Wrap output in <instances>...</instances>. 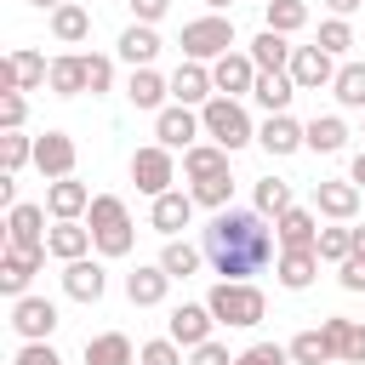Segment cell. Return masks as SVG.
Returning <instances> with one entry per match:
<instances>
[{
    "instance_id": "cell-8",
    "label": "cell",
    "mask_w": 365,
    "mask_h": 365,
    "mask_svg": "<svg viewBox=\"0 0 365 365\" xmlns=\"http://www.w3.org/2000/svg\"><path fill=\"white\" fill-rule=\"evenodd\" d=\"M57 325H63V319H57V302H51V297H17V302H11V331H17L23 342H46Z\"/></svg>"
},
{
    "instance_id": "cell-7",
    "label": "cell",
    "mask_w": 365,
    "mask_h": 365,
    "mask_svg": "<svg viewBox=\"0 0 365 365\" xmlns=\"http://www.w3.org/2000/svg\"><path fill=\"white\" fill-rule=\"evenodd\" d=\"M359 182H348V177H319L314 182V211L319 217H331V222H354L359 217Z\"/></svg>"
},
{
    "instance_id": "cell-20",
    "label": "cell",
    "mask_w": 365,
    "mask_h": 365,
    "mask_svg": "<svg viewBox=\"0 0 365 365\" xmlns=\"http://www.w3.org/2000/svg\"><path fill=\"white\" fill-rule=\"evenodd\" d=\"M63 291H68L74 302H103V291H108V268L91 262V257L63 262Z\"/></svg>"
},
{
    "instance_id": "cell-31",
    "label": "cell",
    "mask_w": 365,
    "mask_h": 365,
    "mask_svg": "<svg viewBox=\"0 0 365 365\" xmlns=\"http://www.w3.org/2000/svg\"><path fill=\"white\" fill-rule=\"evenodd\" d=\"M302 131H308V148H314V154H342V148H348V125H342V114H314Z\"/></svg>"
},
{
    "instance_id": "cell-27",
    "label": "cell",
    "mask_w": 365,
    "mask_h": 365,
    "mask_svg": "<svg viewBox=\"0 0 365 365\" xmlns=\"http://www.w3.org/2000/svg\"><path fill=\"white\" fill-rule=\"evenodd\" d=\"M291 51H297V46H285V34H274V29H262V34L251 40L257 74H285V68H291Z\"/></svg>"
},
{
    "instance_id": "cell-13",
    "label": "cell",
    "mask_w": 365,
    "mask_h": 365,
    "mask_svg": "<svg viewBox=\"0 0 365 365\" xmlns=\"http://www.w3.org/2000/svg\"><path fill=\"white\" fill-rule=\"evenodd\" d=\"M46 205H11L6 211V245L11 251H46Z\"/></svg>"
},
{
    "instance_id": "cell-19",
    "label": "cell",
    "mask_w": 365,
    "mask_h": 365,
    "mask_svg": "<svg viewBox=\"0 0 365 365\" xmlns=\"http://www.w3.org/2000/svg\"><path fill=\"white\" fill-rule=\"evenodd\" d=\"M40 262H46V251H0V291L17 302V297H29V279L40 274Z\"/></svg>"
},
{
    "instance_id": "cell-16",
    "label": "cell",
    "mask_w": 365,
    "mask_h": 365,
    "mask_svg": "<svg viewBox=\"0 0 365 365\" xmlns=\"http://www.w3.org/2000/svg\"><path fill=\"white\" fill-rule=\"evenodd\" d=\"M217 97V86H211V63H177V74H171V103H182V108H205Z\"/></svg>"
},
{
    "instance_id": "cell-52",
    "label": "cell",
    "mask_w": 365,
    "mask_h": 365,
    "mask_svg": "<svg viewBox=\"0 0 365 365\" xmlns=\"http://www.w3.org/2000/svg\"><path fill=\"white\" fill-rule=\"evenodd\" d=\"M125 6H131V17H137V23H148V29L171 11V0H125Z\"/></svg>"
},
{
    "instance_id": "cell-38",
    "label": "cell",
    "mask_w": 365,
    "mask_h": 365,
    "mask_svg": "<svg viewBox=\"0 0 365 365\" xmlns=\"http://www.w3.org/2000/svg\"><path fill=\"white\" fill-rule=\"evenodd\" d=\"M291 205H297V200H291V182H285V177H262V182H257V205H251V211H262V217H285Z\"/></svg>"
},
{
    "instance_id": "cell-3",
    "label": "cell",
    "mask_w": 365,
    "mask_h": 365,
    "mask_svg": "<svg viewBox=\"0 0 365 365\" xmlns=\"http://www.w3.org/2000/svg\"><path fill=\"white\" fill-rule=\"evenodd\" d=\"M86 228H91V240H97V257H125V251L137 245V228H131L120 194H97L91 211H86Z\"/></svg>"
},
{
    "instance_id": "cell-54",
    "label": "cell",
    "mask_w": 365,
    "mask_h": 365,
    "mask_svg": "<svg viewBox=\"0 0 365 365\" xmlns=\"http://www.w3.org/2000/svg\"><path fill=\"white\" fill-rule=\"evenodd\" d=\"M325 6H331V17H354L365 0H325Z\"/></svg>"
},
{
    "instance_id": "cell-9",
    "label": "cell",
    "mask_w": 365,
    "mask_h": 365,
    "mask_svg": "<svg viewBox=\"0 0 365 365\" xmlns=\"http://www.w3.org/2000/svg\"><path fill=\"white\" fill-rule=\"evenodd\" d=\"M46 80H51V63H46L40 51H29V46L6 51V63H0V91H34V86H46Z\"/></svg>"
},
{
    "instance_id": "cell-55",
    "label": "cell",
    "mask_w": 365,
    "mask_h": 365,
    "mask_svg": "<svg viewBox=\"0 0 365 365\" xmlns=\"http://www.w3.org/2000/svg\"><path fill=\"white\" fill-rule=\"evenodd\" d=\"M348 182H359V188H365V148L354 154V165H348Z\"/></svg>"
},
{
    "instance_id": "cell-49",
    "label": "cell",
    "mask_w": 365,
    "mask_h": 365,
    "mask_svg": "<svg viewBox=\"0 0 365 365\" xmlns=\"http://www.w3.org/2000/svg\"><path fill=\"white\" fill-rule=\"evenodd\" d=\"M11 365H63V354H57V348H51V342H23V348H17V359H11Z\"/></svg>"
},
{
    "instance_id": "cell-22",
    "label": "cell",
    "mask_w": 365,
    "mask_h": 365,
    "mask_svg": "<svg viewBox=\"0 0 365 365\" xmlns=\"http://www.w3.org/2000/svg\"><path fill=\"white\" fill-rule=\"evenodd\" d=\"M257 143L274 154V160H285V154H297V148H308V131L291 120V114H268L262 125H257Z\"/></svg>"
},
{
    "instance_id": "cell-30",
    "label": "cell",
    "mask_w": 365,
    "mask_h": 365,
    "mask_svg": "<svg viewBox=\"0 0 365 365\" xmlns=\"http://www.w3.org/2000/svg\"><path fill=\"white\" fill-rule=\"evenodd\" d=\"M120 57H125L131 68H154V57H160V34H154L148 23H131V29L120 34Z\"/></svg>"
},
{
    "instance_id": "cell-12",
    "label": "cell",
    "mask_w": 365,
    "mask_h": 365,
    "mask_svg": "<svg viewBox=\"0 0 365 365\" xmlns=\"http://www.w3.org/2000/svg\"><path fill=\"white\" fill-rule=\"evenodd\" d=\"M211 325H217V319H211V308H205V302H177V308H171V319H165V336H171L177 348H188V354H194L200 342H211Z\"/></svg>"
},
{
    "instance_id": "cell-48",
    "label": "cell",
    "mask_w": 365,
    "mask_h": 365,
    "mask_svg": "<svg viewBox=\"0 0 365 365\" xmlns=\"http://www.w3.org/2000/svg\"><path fill=\"white\" fill-rule=\"evenodd\" d=\"M348 331H354V319H342V314H331V319L319 325V336H325L331 359H342V354H348Z\"/></svg>"
},
{
    "instance_id": "cell-18",
    "label": "cell",
    "mask_w": 365,
    "mask_h": 365,
    "mask_svg": "<svg viewBox=\"0 0 365 365\" xmlns=\"http://www.w3.org/2000/svg\"><path fill=\"white\" fill-rule=\"evenodd\" d=\"M148 222H154V234H165V240H177L188 222H194V194H182V188H171V194H160L154 205H148Z\"/></svg>"
},
{
    "instance_id": "cell-11",
    "label": "cell",
    "mask_w": 365,
    "mask_h": 365,
    "mask_svg": "<svg viewBox=\"0 0 365 365\" xmlns=\"http://www.w3.org/2000/svg\"><path fill=\"white\" fill-rule=\"evenodd\" d=\"M154 137H160L165 148H182V154H188V148L205 137V125H200V114H194V108H182V103H165V108L154 114Z\"/></svg>"
},
{
    "instance_id": "cell-37",
    "label": "cell",
    "mask_w": 365,
    "mask_h": 365,
    "mask_svg": "<svg viewBox=\"0 0 365 365\" xmlns=\"http://www.w3.org/2000/svg\"><path fill=\"white\" fill-rule=\"evenodd\" d=\"M331 97H336L342 108H359V114H365V63H342L336 80H331Z\"/></svg>"
},
{
    "instance_id": "cell-32",
    "label": "cell",
    "mask_w": 365,
    "mask_h": 365,
    "mask_svg": "<svg viewBox=\"0 0 365 365\" xmlns=\"http://www.w3.org/2000/svg\"><path fill=\"white\" fill-rule=\"evenodd\" d=\"M86 34H91V11H86V6L68 0V6L51 11V40H57V46H80Z\"/></svg>"
},
{
    "instance_id": "cell-33",
    "label": "cell",
    "mask_w": 365,
    "mask_h": 365,
    "mask_svg": "<svg viewBox=\"0 0 365 365\" xmlns=\"http://www.w3.org/2000/svg\"><path fill=\"white\" fill-rule=\"evenodd\" d=\"M51 91H57V97H80V91H86V51L51 57Z\"/></svg>"
},
{
    "instance_id": "cell-40",
    "label": "cell",
    "mask_w": 365,
    "mask_h": 365,
    "mask_svg": "<svg viewBox=\"0 0 365 365\" xmlns=\"http://www.w3.org/2000/svg\"><path fill=\"white\" fill-rule=\"evenodd\" d=\"M29 160H34V137H23V131H6V137H0V171H11V177H17Z\"/></svg>"
},
{
    "instance_id": "cell-10",
    "label": "cell",
    "mask_w": 365,
    "mask_h": 365,
    "mask_svg": "<svg viewBox=\"0 0 365 365\" xmlns=\"http://www.w3.org/2000/svg\"><path fill=\"white\" fill-rule=\"evenodd\" d=\"M211 86H217V97H251L257 91V63H251V51H228V57H217L211 63Z\"/></svg>"
},
{
    "instance_id": "cell-25",
    "label": "cell",
    "mask_w": 365,
    "mask_h": 365,
    "mask_svg": "<svg viewBox=\"0 0 365 365\" xmlns=\"http://www.w3.org/2000/svg\"><path fill=\"white\" fill-rule=\"evenodd\" d=\"M182 177H188V182L228 177V148H217V143H194V148L182 154Z\"/></svg>"
},
{
    "instance_id": "cell-51",
    "label": "cell",
    "mask_w": 365,
    "mask_h": 365,
    "mask_svg": "<svg viewBox=\"0 0 365 365\" xmlns=\"http://www.w3.org/2000/svg\"><path fill=\"white\" fill-rule=\"evenodd\" d=\"M234 359H240V354H228L217 336H211V342H200V348L188 354V365H234Z\"/></svg>"
},
{
    "instance_id": "cell-46",
    "label": "cell",
    "mask_w": 365,
    "mask_h": 365,
    "mask_svg": "<svg viewBox=\"0 0 365 365\" xmlns=\"http://www.w3.org/2000/svg\"><path fill=\"white\" fill-rule=\"evenodd\" d=\"M234 365H291V348H279V342H251Z\"/></svg>"
},
{
    "instance_id": "cell-44",
    "label": "cell",
    "mask_w": 365,
    "mask_h": 365,
    "mask_svg": "<svg viewBox=\"0 0 365 365\" xmlns=\"http://www.w3.org/2000/svg\"><path fill=\"white\" fill-rule=\"evenodd\" d=\"M137 365H188V359H182V348L171 336H154V342L137 348Z\"/></svg>"
},
{
    "instance_id": "cell-4",
    "label": "cell",
    "mask_w": 365,
    "mask_h": 365,
    "mask_svg": "<svg viewBox=\"0 0 365 365\" xmlns=\"http://www.w3.org/2000/svg\"><path fill=\"white\" fill-rule=\"evenodd\" d=\"M177 46H182V63H217V57L234 51V17H222V11L194 17V23H182Z\"/></svg>"
},
{
    "instance_id": "cell-2",
    "label": "cell",
    "mask_w": 365,
    "mask_h": 365,
    "mask_svg": "<svg viewBox=\"0 0 365 365\" xmlns=\"http://www.w3.org/2000/svg\"><path fill=\"white\" fill-rule=\"evenodd\" d=\"M205 308H211V319H217V325L245 331V325H262L268 297H262V285H257V279H217V285H211V297H205Z\"/></svg>"
},
{
    "instance_id": "cell-43",
    "label": "cell",
    "mask_w": 365,
    "mask_h": 365,
    "mask_svg": "<svg viewBox=\"0 0 365 365\" xmlns=\"http://www.w3.org/2000/svg\"><path fill=\"white\" fill-rule=\"evenodd\" d=\"M314 46H319V51H331V57H348V46H354V29H348V17H325Z\"/></svg>"
},
{
    "instance_id": "cell-57",
    "label": "cell",
    "mask_w": 365,
    "mask_h": 365,
    "mask_svg": "<svg viewBox=\"0 0 365 365\" xmlns=\"http://www.w3.org/2000/svg\"><path fill=\"white\" fill-rule=\"evenodd\" d=\"M354 257H365V228H354Z\"/></svg>"
},
{
    "instance_id": "cell-42",
    "label": "cell",
    "mask_w": 365,
    "mask_h": 365,
    "mask_svg": "<svg viewBox=\"0 0 365 365\" xmlns=\"http://www.w3.org/2000/svg\"><path fill=\"white\" fill-rule=\"evenodd\" d=\"M314 251H319V262H336L342 268L354 257V228H319V245Z\"/></svg>"
},
{
    "instance_id": "cell-17",
    "label": "cell",
    "mask_w": 365,
    "mask_h": 365,
    "mask_svg": "<svg viewBox=\"0 0 365 365\" xmlns=\"http://www.w3.org/2000/svg\"><path fill=\"white\" fill-rule=\"evenodd\" d=\"M74 137L68 131H46V137H34V165L57 182V177H74Z\"/></svg>"
},
{
    "instance_id": "cell-50",
    "label": "cell",
    "mask_w": 365,
    "mask_h": 365,
    "mask_svg": "<svg viewBox=\"0 0 365 365\" xmlns=\"http://www.w3.org/2000/svg\"><path fill=\"white\" fill-rule=\"evenodd\" d=\"M336 285L354 291V297H365V257H348V262L336 268Z\"/></svg>"
},
{
    "instance_id": "cell-24",
    "label": "cell",
    "mask_w": 365,
    "mask_h": 365,
    "mask_svg": "<svg viewBox=\"0 0 365 365\" xmlns=\"http://www.w3.org/2000/svg\"><path fill=\"white\" fill-rule=\"evenodd\" d=\"M91 245H97V240H91L86 222H57V228L46 234V257H57V262H80Z\"/></svg>"
},
{
    "instance_id": "cell-29",
    "label": "cell",
    "mask_w": 365,
    "mask_h": 365,
    "mask_svg": "<svg viewBox=\"0 0 365 365\" xmlns=\"http://www.w3.org/2000/svg\"><path fill=\"white\" fill-rule=\"evenodd\" d=\"M274 274H279V285H285V291H308V285H314V274H319V251H279Z\"/></svg>"
},
{
    "instance_id": "cell-21",
    "label": "cell",
    "mask_w": 365,
    "mask_h": 365,
    "mask_svg": "<svg viewBox=\"0 0 365 365\" xmlns=\"http://www.w3.org/2000/svg\"><path fill=\"white\" fill-rule=\"evenodd\" d=\"M165 291H171V274H165L160 262H137V268L125 274V297H131V308H160Z\"/></svg>"
},
{
    "instance_id": "cell-14",
    "label": "cell",
    "mask_w": 365,
    "mask_h": 365,
    "mask_svg": "<svg viewBox=\"0 0 365 365\" xmlns=\"http://www.w3.org/2000/svg\"><path fill=\"white\" fill-rule=\"evenodd\" d=\"M285 74L297 80V91H319V86H331V80H336V57H331V51H319V46H297Z\"/></svg>"
},
{
    "instance_id": "cell-23",
    "label": "cell",
    "mask_w": 365,
    "mask_h": 365,
    "mask_svg": "<svg viewBox=\"0 0 365 365\" xmlns=\"http://www.w3.org/2000/svg\"><path fill=\"white\" fill-rule=\"evenodd\" d=\"M274 234H279V251H314L319 245V222L302 205H291L285 217H274Z\"/></svg>"
},
{
    "instance_id": "cell-28",
    "label": "cell",
    "mask_w": 365,
    "mask_h": 365,
    "mask_svg": "<svg viewBox=\"0 0 365 365\" xmlns=\"http://www.w3.org/2000/svg\"><path fill=\"white\" fill-rule=\"evenodd\" d=\"M125 97H131V108H165V97H171V80H160L154 68H131V80H125Z\"/></svg>"
},
{
    "instance_id": "cell-15",
    "label": "cell",
    "mask_w": 365,
    "mask_h": 365,
    "mask_svg": "<svg viewBox=\"0 0 365 365\" xmlns=\"http://www.w3.org/2000/svg\"><path fill=\"white\" fill-rule=\"evenodd\" d=\"M91 188L86 182H74V177H57V182H46V211L57 217V222H80L86 211H91Z\"/></svg>"
},
{
    "instance_id": "cell-39",
    "label": "cell",
    "mask_w": 365,
    "mask_h": 365,
    "mask_svg": "<svg viewBox=\"0 0 365 365\" xmlns=\"http://www.w3.org/2000/svg\"><path fill=\"white\" fill-rule=\"evenodd\" d=\"M285 348H291V365H331V348L319 331H297Z\"/></svg>"
},
{
    "instance_id": "cell-5",
    "label": "cell",
    "mask_w": 365,
    "mask_h": 365,
    "mask_svg": "<svg viewBox=\"0 0 365 365\" xmlns=\"http://www.w3.org/2000/svg\"><path fill=\"white\" fill-rule=\"evenodd\" d=\"M200 125H205V137L217 143V148H245V143H257V125H251V114H245V103H234V97H211L205 108H200Z\"/></svg>"
},
{
    "instance_id": "cell-26",
    "label": "cell",
    "mask_w": 365,
    "mask_h": 365,
    "mask_svg": "<svg viewBox=\"0 0 365 365\" xmlns=\"http://www.w3.org/2000/svg\"><path fill=\"white\" fill-rule=\"evenodd\" d=\"M86 365H137V348L125 331H103V336H86Z\"/></svg>"
},
{
    "instance_id": "cell-35",
    "label": "cell",
    "mask_w": 365,
    "mask_h": 365,
    "mask_svg": "<svg viewBox=\"0 0 365 365\" xmlns=\"http://www.w3.org/2000/svg\"><path fill=\"white\" fill-rule=\"evenodd\" d=\"M262 29L297 34V29H308V6L302 0H262Z\"/></svg>"
},
{
    "instance_id": "cell-41",
    "label": "cell",
    "mask_w": 365,
    "mask_h": 365,
    "mask_svg": "<svg viewBox=\"0 0 365 365\" xmlns=\"http://www.w3.org/2000/svg\"><path fill=\"white\" fill-rule=\"evenodd\" d=\"M188 194H194V205H205V211H228V205H234V177H211V182H194Z\"/></svg>"
},
{
    "instance_id": "cell-34",
    "label": "cell",
    "mask_w": 365,
    "mask_h": 365,
    "mask_svg": "<svg viewBox=\"0 0 365 365\" xmlns=\"http://www.w3.org/2000/svg\"><path fill=\"white\" fill-rule=\"evenodd\" d=\"M257 108H268V114H291V97H297V80L291 74H257Z\"/></svg>"
},
{
    "instance_id": "cell-47",
    "label": "cell",
    "mask_w": 365,
    "mask_h": 365,
    "mask_svg": "<svg viewBox=\"0 0 365 365\" xmlns=\"http://www.w3.org/2000/svg\"><path fill=\"white\" fill-rule=\"evenodd\" d=\"M23 120H29V97L23 91H0V125L6 131H23Z\"/></svg>"
},
{
    "instance_id": "cell-58",
    "label": "cell",
    "mask_w": 365,
    "mask_h": 365,
    "mask_svg": "<svg viewBox=\"0 0 365 365\" xmlns=\"http://www.w3.org/2000/svg\"><path fill=\"white\" fill-rule=\"evenodd\" d=\"M205 6H211V11H228V6H234V0H205Z\"/></svg>"
},
{
    "instance_id": "cell-1",
    "label": "cell",
    "mask_w": 365,
    "mask_h": 365,
    "mask_svg": "<svg viewBox=\"0 0 365 365\" xmlns=\"http://www.w3.org/2000/svg\"><path fill=\"white\" fill-rule=\"evenodd\" d=\"M200 251H205V262H211L222 279H257L268 262H279V257H274V251H279V234L268 228L262 211L228 205V211H217V217L200 228Z\"/></svg>"
},
{
    "instance_id": "cell-53",
    "label": "cell",
    "mask_w": 365,
    "mask_h": 365,
    "mask_svg": "<svg viewBox=\"0 0 365 365\" xmlns=\"http://www.w3.org/2000/svg\"><path fill=\"white\" fill-rule=\"evenodd\" d=\"M348 365H365V319H354V331H348V354H342Z\"/></svg>"
},
{
    "instance_id": "cell-36",
    "label": "cell",
    "mask_w": 365,
    "mask_h": 365,
    "mask_svg": "<svg viewBox=\"0 0 365 365\" xmlns=\"http://www.w3.org/2000/svg\"><path fill=\"white\" fill-rule=\"evenodd\" d=\"M200 262H205V251H200V245H188V240H165V251H160V268H165L171 279L200 274Z\"/></svg>"
},
{
    "instance_id": "cell-56",
    "label": "cell",
    "mask_w": 365,
    "mask_h": 365,
    "mask_svg": "<svg viewBox=\"0 0 365 365\" xmlns=\"http://www.w3.org/2000/svg\"><path fill=\"white\" fill-rule=\"evenodd\" d=\"M34 11H57V6H68V0H29Z\"/></svg>"
},
{
    "instance_id": "cell-6",
    "label": "cell",
    "mask_w": 365,
    "mask_h": 365,
    "mask_svg": "<svg viewBox=\"0 0 365 365\" xmlns=\"http://www.w3.org/2000/svg\"><path fill=\"white\" fill-rule=\"evenodd\" d=\"M131 182H137L148 200L171 194V182H177V160H171V148H165V143L137 148V154H131Z\"/></svg>"
},
{
    "instance_id": "cell-45",
    "label": "cell",
    "mask_w": 365,
    "mask_h": 365,
    "mask_svg": "<svg viewBox=\"0 0 365 365\" xmlns=\"http://www.w3.org/2000/svg\"><path fill=\"white\" fill-rule=\"evenodd\" d=\"M114 86V57H103V51H86V91L97 97V91H108Z\"/></svg>"
}]
</instances>
